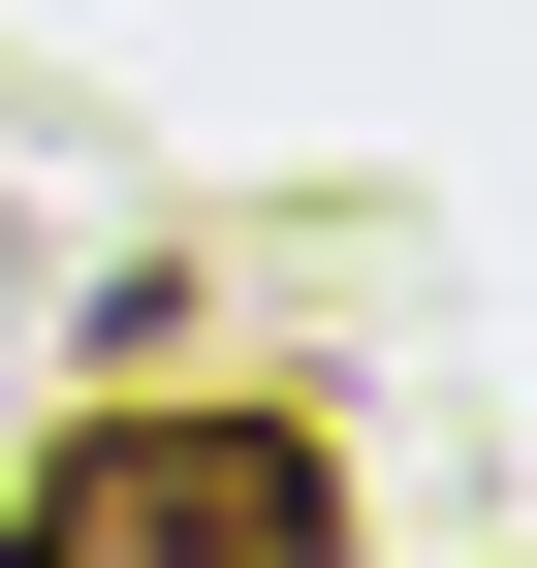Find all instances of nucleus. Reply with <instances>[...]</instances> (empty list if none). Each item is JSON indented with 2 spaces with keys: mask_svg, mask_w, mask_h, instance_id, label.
<instances>
[{
  "mask_svg": "<svg viewBox=\"0 0 537 568\" xmlns=\"http://www.w3.org/2000/svg\"><path fill=\"white\" fill-rule=\"evenodd\" d=\"M126 537H253V568H316V537H348V474H316L285 410H95V443L32 474V568H126Z\"/></svg>",
  "mask_w": 537,
  "mask_h": 568,
  "instance_id": "obj_1",
  "label": "nucleus"
}]
</instances>
